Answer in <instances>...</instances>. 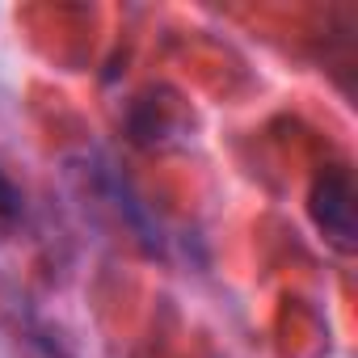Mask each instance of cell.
I'll return each mask as SVG.
<instances>
[{
  "mask_svg": "<svg viewBox=\"0 0 358 358\" xmlns=\"http://www.w3.org/2000/svg\"><path fill=\"white\" fill-rule=\"evenodd\" d=\"M308 211L333 249H341V253L354 249V182L341 164H329L324 173H316L312 194H308Z\"/></svg>",
  "mask_w": 358,
  "mask_h": 358,
  "instance_id": "6da1fadb",
  "label": "cell"
},
{
  "mask_svg": "<svg viewBox=\"0 0 358 358\" xmlns=\"http://www.w3.org/2000/svg\"><path fill=\"white\" fill-rule=\"evenodd\" d=\"M17 211H22V194L5 177V169H0V215H17Z\"/></svg>",
  "mask_w": 358,
  "mask_h": 358,
  "instance_id": "7a4b0ae2",
  "label": "cell"
}]
</instances>
